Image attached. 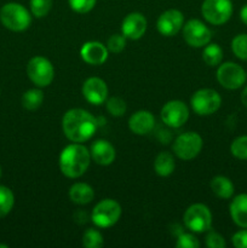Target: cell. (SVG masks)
<instances>
[{
  "mask_svg": "<svg viewBox=\"0 0 247 248\" xmlns=\"http://www.w3.org/2000/svg\"><path fill=\"white\" fill-rule=\"evenodd\" d=\"M62 130L70 142L84 143L96 132L97 120L85 109L73 108L63 115Z\"/></svg>",
  "mask_w": 247,
  "mask_h": 248,
  "instance_id": "obj_1",
  "label": "cell"
},
{
  "mask_svg": "<svg viewBox=\"0 0 247 248\" xmlns=\"http://www.w3.org/2000/svg\"><path fill=\"white\" fill-rule=\"evenodd\" d=\"M91 162L90 150L82 143H72L60 154V170L68 178H79L87 171Z\"/></svg>",
  "mask_w": 247,
  "mask_h": 248,
  "instance_id": "obj_2",
  "label": "cell"
},
{
  "mask_svg": "<svg viewBox=\"0 0 247 248\" xmlns=\"http://www.w3.org/2000/svg\"><path fill=\"white\" fill-rule=\"evenodd\" d=\"M0 21L12 31H23L31 23V12L18 2H7L0 9Z\"/></svg>",
  "mask_w": 247,
  "mask_h": 248,
  "instance_id": "obj_3",
  "label": "cell"
},
{
  "mask_svg": "<svg viewBox=\"0 0 247 248\" xmlns=\"http://www.w3.org/2000/svg\"><path fill=\"white\" fill-rule=\"evenodd\" d=\"M121 217V206L113 199H104L93 207L91 220L96 227L107 229L118 223Z\"/></svg>",
  "mask_w": 247,
  "mask_h": 248,
  "instance_id": "obj_4",
  "label": "cell"
},
{
  "mask_svg": "<svg viewBox=\"0 0 247 248\" xmlns=\"http://www.w3.org/2000/svg\"><path fill=\"white\" fill-rule=\"evenodd\" d=\"M183 222L191 232H206L212 225V213L203 203H194L189 206L183 216Z\"/></svg>",
  "mask_w": 247,
  "mask_h": 248,
  "instance_id": "obj_5",
  "label": "cell"
},
{
  "mask_svg": "<svg viewBox=\"0 0 247 248\" xmlns=\"http://www.w3.org/2000/svg\"><path fill=\"white\" fill-rule=\"evenodd\" d=\"M190 106L198 115H212L222 106V97L213 89H200L191 96Z\"/></svg>",
  "mask_w": 247,
  "mask_h": 248,
  "instance_id": "obj_6",
  "label": "cell"
},
{
  "mask_svg": "<svg viewBox=\"0 0 247 248\" xmlns=\"http://www.w3.org/2000/svg\"><path fill=\"white\" fill-rule=\"evenodd\" d=\"M203 140L196 132H184L174 140L172 150L177 157L184 161L193 160L200 154L202 149Z\"/></svg>",
  "mask_w": 247,
  "mask_h": 248,
  "instance_id": "obj_7",
  "label": "cell"
},
{
  "mask_svg": "<svg viewBox=\"0 0 247 248\" xmlns=\"http://www.w3.org/2000/svg\"><path fill=\"white\" fill-rule=\"evenodd\" d=\"M27 75L38 87H46L53 81L55 69L50 61L43 56L31 58L27 64Z\"/></svg>",
  "mask_w": 247,
  "mask_h": 248,
  "instance_id": "obj_8",
  "label": "cell"
},
{
  "mask_svg": "<svg viewBox=\"0 0 247 248\" xmlns=\"http://www.w3.org/2000/svg\"><path fill=\"white\" fill-rule=\"evenodd\" d=\"M201 14L208 23L222 26L232 17V0H203Z\"/></svg>",
  "mask_w": 247,
  "mask_h": 248,
  "instance_id": "obj_9",
  "label": "cell"
},
{
  "mask_svg": "<svg viewBox=\"0 0 247 248\" xmlns=\"http://www.w3.org/2000/svg\"><path fill=\"white\" fill-rule=\"evenodd\" d=\"M217 80L220 86L227 90H237L246 82L247 75L244 68L234 62L219 64L217 69Z\"/></svg>",
  "mask_w": 247,
  "mask_h": 248,
  "instance_id": "obj_10",
  "label": "cell"
},
{
  "mask_svg": "<svg viewBox=\"0 0 247 248\" xmlns=\"http://www.w3.org/2000/svg\"><path fill=\"white\" fill-rule=\"evenodd\" d=\"M185 43L191 47H205L212 39L210 28L200 19H190L182 28Z\"/></svg>",
  "mask_w": 247,
  "mask_h": 248,
  "instance_id": "obj_11",
  "label": "cell"
},
{
  "mask_svg": "<svg viewBox=\"0 0 247 248\" xmlns=\"http://www.w3.org/2000/svg\"><path fill=\"white\" fill-rule=\"evenodd\" d=\"M160 115L165 125L172 128H178L188 121L189 108L183 101L173 99L165 103Z\"/></svg>",
  "mask_w": 247,
  "mask_h": 248,
  "instance_id": "obj_12",
  "label": "cell"
},
{
  "mask_svg": "<svg viewBox=\"0 0 247 248\" xmlns=\"http://www.w3.org/2000/svg\"><path fill=\"white\" fill-rule=\"evenodd\" d=\"M184 26V16L179 10L170 9L162 12L156 21V28L161 35L173 36L182 31Z\"/></svg>",
  "mask_w": 247,
  "mask_h": 248,
  "instance_id": "obj_13",
  "label": "cell"
},
{
  "mask_svg": "<svg viewBox=\"0 0 247 248\" xmlns=\"http://www.w3.org/2000/svg\"><path fill=\"white\" fill-rule=\"evenodd\" d=\"M81 92L84 98L93 106H101L108 98V86L106 81L97 77L89 78L82 84Z\"/></svg>",
  "mask_w": 247,
  "mask_h": 248,
  "instance_id": "obj_14",
  "label": "cell"
},
{
  "mask_svg": "<svg viewBox=\"0 0 247 248\" xmlns=\"http://www.w3.org/2000/svg\"><path fill=\"white\" fill-rule=\"evenodd\" d=\"M147 18L140 12H131L124 18L121 23V34L126 39L138 40L144 35L147 31Z\"/></svg>",
  "mask_w": 247,
  "mask_h": 248,
  "instance_id": "obj_15",
  "label": "cell"
},
{
  "mask_svg": "<svg viewBox=\"0 0 247 248\" xmlns=\"http://www.w3.org/2000/svg\"><path fill=\"white\" fill-rule=\"evenodd\" d=\"M109 51L99 41H87L80 48L82 61L90 65H101L108 60Z\"/></svg>",
  "mask_w": 247,
  "mask_h": 248,
  "instance_id": "obj_16",
  "label": "cell"
},
{
  "mask_svg": "<svg viewBox=\"0 0 247 248\" xmlns=\"http://www.w3.org/2000/svg\"><path fill=\"white\" fill-rule=\"evenodd\" d=\"M90 154H91V159L101 166L111 165L116 157L115 148L110 142L106 140H94L91 144Z\"/></svg>",
  "mask_w": 247,
  "mask_h": 248,
  "instance_id": "obj_17",
  "label": "cell"
},
{
  "mask_svg": "<svg viewBox=\"0 0 247 248\" xmlns=\"http://www.w3.org/2000/svg\"><path fill=\"white\" fill-rule=\"evenodd\" d=\"M155 126V116L148 110H138L128 119V128L138 136H144L152 132Z\"/></svg>",
  "mask_w": 247,
  "mask_h": 248,
  "instance_id": "obj_18",
  "label": "cell"
},
{
  "mask_svg": "<svg viewBox=\"0 0 247 248\" xmlns=\"http://www.w3.org/2000/svg\"><path fill=\"white\" fill-rule=\"evenodd\" d=\"M229 212L237 227L247 229V194H240L232 199Z\"/></svg>",
  "mask_w": 247,
  "mask_h": 248,
  "instance_id": "obj_19",
  "label": "cell"
},
{
  "mask_svg": "<svg viewBox=\"0 0 247 248\" xmlns=\"http://www.w3.org/2000/svg\"><path fill=\"white\" fill-rule=\"evenodd\" d=\"M94 198V190L86 183H75L69 189V199L77 205H87Z\"/></svg>",
  "mask_w": 247,
  "mask_h": 248,
  "instance_id": "obj_20",
  "label": "cell"
},
{
  "mask_svg": "<svg viewBox=\"0 0 247 248\" xmlns=\"http://www.w3.org/2000/svg\"><path fill=\"white\" fill-rule=\"evenodd\" d=\"M210 186L211 190L213 191V194L219 199L228 200V199L232 198V195H234V184H232V182L225 176L213 177V178L211 179Z\"/></svg>",
  "mask_w": 247,
  "mask_h": 248,
  "instance_id": "obj_21",
  "label": "cell"
},
{
  "mask_svg": "<svg viewBox=\"0 0 247 248\" xmlns=\"http://www.w3.org/2000/svg\"><path fill=\"white\" fill-rule=\"evenodd\" d=\"M176 162H174L173 156L171 153L161 152L157 154L154 161V170L157 176L160 177H169L173 173Z\"/></svg>",
  "mask_w": 247,
  "mask_h": 248,
  "instance_id": "obj_22",
  "label": "cell"
},
{
  "mask_svg": "<svg viewBox=\"0 0 247 248\" xmlns=\"http://www.w3.org/2000/svg\"><path fill=\"white\" fill-rule=\"evenodd\" d=\"M44 102V92L39 89H31L22 96V106L29 111L36 110Z\"/></svg>",
  "mask_w": 247,
  "mask_h": 248,
  "instance_id": "obj_23",
  "label": "cell"
},
{
  "mask_svg": "<svg viewBox=\"0 0 247 248\" xmlns=\"http://www.w3.org/2000/svg\"><path fill=\"white\" fill-rule=\"evenodd\" d=\"M202 60L210 67H217L223 60V50L218 44H210L202 51Z\"/></svg>",
  "mask_w": 247,
  "mask_h": 248,
  "instance_id": "obj_24",
  "label": "cell"
},
{
  "mask_svg": "<svg viewBox=\"0 0 247 248\" xmlns=\"http://www.w3.org/2000/svg\"><path fill=\"white\" fill-rule=\"evenodd\" d=\"M15 205L14 193L7 186H0V218H4L11 212Z\"/></svg>",
  "mask_w": 247,
  "mask_h": 248,
  "instance_id": "obj_25",
  "label": "cell"
},
{
  "mask_svg": "<svg viewBox=\"0 0 247 248\" xmlns=\"http://www.w3.org/2000/svg\"><path fill=\"white\" fill-rule=\"evenodd\" d=\"M82 246L86 248H99L103 246V236L97 229L90 228L84 232Z\"/></svg>",
  "mask_w": 247,
  "mask_h": 248,
  "instance_id": "obj_26",
  "label": "cell"
},
{
  "mask_svg": "<svg viewBox=\"0 0 247 248\" xmlns=\"http://www.w3.org/2000/svg\"><path fill=\"white\" fill-rule=\"evenodd\" d=\"M232 53L242 61H247V34H239L232 41Z\"/></svg>",
  "mask_w": 247,
  "mask_h": 248,
  "instance_id": "obj_27",
  "label": "cell"
},
{
  "mask_svg": "<svg viewBox=\"0 0 247 248\" xmlns=\"http://www.w3.org/2000/svg\"><path fill=\"white\" fill-rule=\"evenodd\" d=\"M230 153L239 160H247V136H240L232 140Z\"/></svg>",
  "mask_w": 247,
  "mask_h": 248,
  "instance_id": "obj_28",
  "label": "cell"
},
{
  "mask_svg": "<svg viewBox=\"0 0 247 248\" xmlns=\"http://www.w3.org/2000/svg\"><path fill=\"white\" fill-rule=\"evenodd\" d=\"M31 11L36 18H43L50 12L52 7V0H31Z\"/></svg>",
  "mask_w": 247,
  "mask_h": 248,
  "instance_id": "obj_29",
  "label": "cell"
},
{
  "mask_svg": "<svg viewBox=\"0 0 247 248\" xmlns=\"http://www.w3.org/2000/svg\"><path fill=\"white\" fill-rule=\"evenodd\" d=\"M107 102V110L113 116H123L127 110L126 102L120 97H111Z\"/></svg>",
  "mask_w": 247,
  "mask_h": 248,
  "instance_id": "obj_30",
  "label": "cell"
},
{
  "mask_svg": "<svg viewBox=\"0 0 247 248\" xmlns=\"http://www.w3.org/2000/svg\"><path fill=\"white\" fill-rule=\"evenodd\" d=\"M70 9L77 14H87L96 6L97 0H68Z\"/></svg>",
  "mask_w": 247,
  "mask_h": 248,
  "instance_id": "obj_31",
  "label": "cell"
},
{
  "mask_svg": "<svg viewBox=\"0 0 247 248\" xmlns=\"http://www.w3.org/2000/svg\"><path fill=\"white\" fill-rule=\"evenodd\" d=\"M126 46V38L123 34H114L107 41V48L111 53H120Z\"/></svg>",
  "mask_w": 247,
  "mask_h": 248,
  "instance_id": "obj_32",
  "label": "cell"
},
{
  "mask_svg": "<svg viewBox=\"0 0 247 248\" xmlns=\"http://www.w3.org/2000/svg\"><path fill=\"white\" fill-rule=\"evenodd\" d=\"M199 246H200V242H199L198 237L189 232L179 235L176 242V247L178 248H198Z\"/></svg>",
  "mask_w": 247,
  "mask_h": 248,
  "instance_id": "obj_33",
  "label": "cell"
},
{
  "mask_svg": "<svg viewBox=\"0 0 247 248\" xmlns=\"http://www.w3.org/2000/svg\"><path fill=\"white\" fill-rule=\"evenodd\" d=\"M205 244L208 248H225L227 246V242L222 235L216 232H210V230L205 239Z\"/></svg>",
  "mask_w": 247,
  "mask_h": 248,
  "instance_id": "obj_34",
  "label": "cell"
},
{
  "mask_svg": "<svg viewBox=\"0 0 247 248\" xmlns=\"http://www.w3.org/2000/svg\"><path fill=\"white\" fill-rule=\"evenodd\" d=\"M232 242L236 248H247V229L239 230L232 237Z\"/></svg>",
  "mask_w": 247,
  "mask_h": 248,
  "instance_id": "obj_35",
  "label": "cell"
},
{
  "mask_svg": "<svg viewBox=\"0 0 247 248\" xmlns=\"http://www.w3.org/2000/svg\"><path fill=\"white\" fill-rule=\"evenodd\" d=\"M240 18L247 26V4L242 6L241 11H240Z\"/></svg>",
  "mask_w": 247,
  "mask_h": 248,
  "instance_id": "obj_36",
  "label": "cell"
},
{
  "mask_svg": "<svg viewBox=\"0 0 247 248\" xmlns=\"http://www.w3.org/2000/svg\"><path fill=\"white\" fill-rule=\"evenodd\" d=\"M241 103L247 108V85L245 86V89L242 90L241 92Z\"/></svg>",
  "mask_w": 247,
  "mask_h": 248,
  "instance_id": "obj_37",
  "label": "cell"
},
{
  "mask_svg": "<svg viewBox=\"0 0 247 248\" xmlns=\"http://www.w3.org/2000/svg\"><path fill=\"white\" fill-rule=\"evenodd\" d=\"M9 246L7 245H0V248H7Z\"/></svg>",
  "mask_w": 247,
  "mask_h": 248,
  "instance_id": "obj_38",
  "label": "cell"
},
{
  "mask_svg": "<svg viewBox=\"0 0 247 248\" xmlns=\"http://www.w3.org/2000/svg\"><path fill=\"white\" fill-rule=\"evenodd\" d=\"M1 173H2V172H1V167H0V178H1Z\"/></svg>",
  "mask_w": 247,
  "mask_h": 248,
  "instance_id": "obj_39",
  "label": "cell"
}]
</instances>
